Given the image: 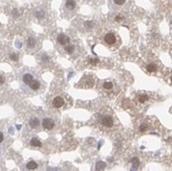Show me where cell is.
<instances>
[{
    "label": "cell",
    "instance_id": "cell-1",
    "mask_svg": "<svg viewBox=\"0 0 172 171\" xmlns=\"http://www.w3.org/2000/svg\"><path fill=\"white\" fill-rule=\"evenodd\" d=\"M20 78H21L22 83L24 84V86H28V85L35 79V76H34V74H33V73L26 71V72H24V73L21 74Z\"/></svg>",
    "mask_w": 172,
    "mask_h": 171
},
{
    "label": "cell",
    "instance_id": "cell-2",
    "mask_svg": "<svg viewBox=\"0 0 172 171\" xmlns=\"http://www.w3.org/2000/svg\"><path fill=\"white\" fill-rule=\"evenodd\" d=\"M76 8H78V4L75 0H65L64 9L68 13H74Z\"/></svg>",
    "mask_w": 172,
    "mask_h": 171
},
{
    "label": "cell",
    "instance_id": "cell-3",
    "mask_svg": "<svg viewBox=\"0 0 172 171\" xmlns=\"http://www.w3.org/2000/svg\"><path fill=\"white\" fill-rule=\"evenodd\" d=\"M103 40H105V43L106 44H108V46H112V44H114L116 43L117 39H116V35L114 33L109 32V33H106L105 35Z\"/></svg>",
    "mask_w": 172,
    "mask_h": 171
},
{
    "label": "cell",
    "instance_id": "cell-4",
    "mask_svg": "<svg viewBox=\"0 0 172 171\" xmlns=\"http://www.w3.org/2000/svg\"><path fill=\"white\" fill-rule=\"evenodd\" d=\"M101 123L103 126H105L106 128H111L114 122H113V119L110 116H103L101 119Z\"/></svg>",
    "mask_w": 172,
    "mask_h": 171
},
{
    "label": "cell",
    "instance_id": "cell-5",
    "mask_svg": "<svg viewBox=\"0 0 172 171\" xmlns=\"http://www.w3.org/2000/svg\"><path fill=\"white\" fill-rule=\"evenodd\" d=\"M43 127L44 129H46V130H51L54 128V121L51 120V118H45L43 120Z\"/></svg>",
    "mask_w": 172,
    "mask_h": 171
},
{
    "label": "cell",
    "instance_id": "cell-6",
    "mask_svg": "<svg viewBox=\"0 0 172 171\" xmlns=\"http://www.w3.org/2000/svg\"><path fill=\"white\" fill-rule=\"evenodd\" d=\"M57 42L58 44H62V46H66V44L70 43V38L65 34H59L57 36Z\"/></svg>",
    "mask_w": 172,
    "mask_h": 171
},
{
    "label": "cell",
    "instance_id": "cell-7",
    "mask_svg": "<svg viewBox=\"0 0 172 171\" xmlns=\"http://www.w3.org/2000/svg\"><path fill=\"white\" fill-rule=\"evenodd\" d=\"M52 105L54 107H56V108H60V107H62L63 105H64V99L60 96L55 97L53 102H52Z\"/></svg>",
    "mask_w": 172,
    "mask_h": 171
},
{
    "label": "cell",
    "instance_id": "cell-8",
    "mask_svg": "<svg viewBox=\"0 0 172 171\" xmlns=\"http://www.w3.org/2000/svg\"><path fill=\"white\" fill-rule=\"evenodd\" d=\"M27 87L30 89V91H38V90L40 89V87H41V82L39 81L38 79H34L33 81L31 82Z\"/></svg>",
    "mask_w": 172,
    "mask_h": 171
},
{
    "label": "cell",
    "instance_id": "cell-9",
    "mask_svg": "<svg viewBox=\"0 0 172 171\" xmlns=\"http://www.w3.org/2000/svg\"><path fill=\"white\" fill-rule=\"evenodd\" d=\"M29 127L32 129H37L40 127V120L37 117H32L29 120Z\"/></svg>",
    "mask_w": 172,
    "mask_h": 171
},
{
    "label": "cell",
    "instance_id": "cell-10",
    "mask_svg": "<svg viewBox=\"0 0 172 171\" xmlns=\"http://www.w3.org/2000/svg\"><path fill=\"white\" fill-rule=\"evenodd\" d=\"M37 167H38V164H37V163H35L34 160H30L26 164V168L28 170H34Z\"/></svg>",
    "mask_w": 172,
    "mask_h": 171
},
{
    "label": "cell",
    "instance_id": "cell-11",
    "mask_svg": "<svg viewBox=\"0 0 172 171\" xmlns=\"http://www.w3.org/2000/svg\"><path fill=\"white\" fill-rule=\"evenodd\" d=\"M30 145L33 147H41L42 146V142H41L37 137H34L30 140Z\"/></svg>",
    "mask_w": 172,
    "mask_h": 171
},
{
    "label": "cell",
    "instance_id": "cell-12",
    "mask_svg": "<svg viewBox=\"0 0 172 171\" xmlns=\"http://www.w3.org/2000/svg\"><path fill=\"white\" fill-rule=\"evenodd\" d=\"M27 47L28 48H33L36 47V39L33 37H30L27 39Z\"/></svg>",
    "mask_w": 172,
    "mask_h": 171
},
{
    "label": "cell",
    "instance_id": "cell-13",
    "mask_svg": "<svg viewBox=\"0 0 172 171\" xmlns=\"http://www.w3.org/2000/svg\"><path fill=\"white\" fill-rule=\"evenodd\" d=\"M65 51L68 54H72L75 51V46H72V44H66L65 47Z\"/></svg>",
    "mask_w": 172,
    "mask_h": 171
},
{
    "label": "cell",
    "instance_id": "cell-14",
    "mask_svg": "<svg viewBox=\"0 0 172 171\" xmlns=\"http://www.w3.org/2000/svg\"><path fill=\"white\" fill-rule=\"evenodd\" d=\"M105 167H106V163H103V161H99V163H97V165H96V169L99 171H101V170H103V169H105Z\"/></svg>",
    "mask_w": 172,
    "mask_h": 171
},
{
    "label": "cell",
    "instance_id": "cell-15",
    "mask_svg": "<svg viewBox=\"0 0 172 171\" xmlns=\"http://www.w3.org/2000/svg\"><path fill=\"white\" fill-rule=\"evenodd\" d=\"M146 70L149 72V73H153V72H156L157 71V67L155 65H153V64H149L146 67Z\"/></svg>",
    "mask_w": 172,
    "mask_h": 171
},
{
    "label": "cell",
    "instance_id": "cell-16",
    "mask_svg": "<svg viewBox=\"0 0 172 171\" xmlns=\"http://www.w3.org/2000/svg\"><path fill=\"white\" fill-rule=\"evenodd\" d=\"M127 2V0H113V3L116 6H123L125 5V3Z\"/></svg>",
    "mask_w": 172,
    "mask_h": 171
},
{
    "label": "cell",
    "instance_id": "cell-17",
    "mask_svg": "<svg viewBox=\"0 0 172 171\" xmlns=\"http://www.w3.org/2000/svg\"><path fill=\"white\" fill-rule=\"evenodd\" d=\"M103 88L106 89V90H110V89L113 88V83H112V82H109V81L105 82V83H103Z\"/></svg>",
    "mask_w": 172,
    "mask_h": 171
},
{
    "label": "cell",
    "instance_id": "cell-18",
    "mask_svg": "<svg viewBox=\"0 0 172 171\" xmlns=\"http://www.w3.org/2000/svg\"><path fill=\"white\" fill-rule=\"evenodd\" d=\"M138 100L140 102H145L146 101H148V96L145 95V94H143V95H140L139 98H138Z\"/></svg>",
    "mask_w": 172,
    "mask_h": 171
},
{
    "label": "cell",
    "instance_id": "cell-19",
    "mask_svg": "<svg viewBox=\"0 0 172 171\" xmlns=\"http://www.w3.org/2000/svg\"><path fill=\"white\" fill-rule=\"evenodd\" d=\"M146 130H147V124L142 123L141 125H140V127H139V130H140V132L143 133V132H145Z\"/></svg>",
    "mask_w": 172,
    "mask_h": 171
},
{
    "label": "cell",
    "instance_id": "cell-20",
    "mask_svg": "<svg viewBox=\"0 0 172 171\" xmlns=\"http://www.w3.org/2000/svg\"><path fill=\"white\" fill-rule=\"evenodd\" d=\"M132 161H133V164H134V167H137V166L139 165V160L137 159V157H134V159L132 160Z\"/></svg>",
    "mask_w": 172,
    "mask_h": 171
},
{
    "label": "cell",
    "instance_id": "cell-21",
    "mask_svg": "<svg viewBox=\"0 0 172 171\" xmlns=\"http://www.w3.org/2000/svg\"><path fill=\"white\" fill-rule=\"evenodd\" d=\"M11 59L14 60V61H17V59H19V56H17V53H12V54H11Z\"/></svg>",
    "mask_w": 172,
    "mask_h": 171
},
{
    "label": "cell",
    "instance_id": "cell-22",
    "mask_svg": "<svg viewBox=\"0 0 172 171\" xmlns=\"http://www.w3.org/2000/svg\"><path fill=\"white\" fill-rule=\"evenodd\" d=\"M5 82V78L3 75H0V84H3Z\"/></svg>",
    "mask_w": 172,
    "mask_h": 171
},
{
    "label": "cell",
    "instance_id": "cell-23",
    "mask_svg": "<svg viewBox=\"0 0 172 171\" xmlns=\"http://www.w3.org/2000/svg\"><path fill=\"white\" fill-rule=\"evenodd\" d=\"M3 140H4V136H3V133L0 132V143H1Z\"/></svg>",
    "mask_w": 172,
    "mask_h": 171
},
{
    "label": "cell",
    "instance_id": "cell-24",
    "mask_svg": "<svg viewBox=\"0 0 172 171\" xmlns=\"http://www.w3.org/2000/svg\"><path fill=\"white\" fill-rule=\"evenodd\" d=\"M123 20V17H116V20H117V21H120V20Z\"/></svg>",
    "mask_w": 172,
    "mask_h": 171
}]
</instances>
